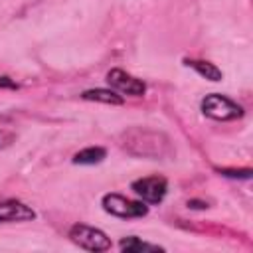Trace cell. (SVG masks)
<instances>
[{"mask_svg":"<svg viewBox=\"0 0 253 253\" xmlns=\"http://www.w3.org/2000/svg\"><path fill=\"white\" fill-rule=\"evenodd\" d=\"M200 107H202V113L213 121H235V119L243 117V107L219 93L206 95L202 99Z\"/></svg>","mask_w":253,"mask_h":253,"instance_id":"7a4b0ae2","label":"cell"},{"mask_svg":"<svg viewBox=\"0 0 253 253\" xmlns=\"http://www.w3.org/2000/svg\"><path fill=\"white\" fill-rule=\"evenodd\" d=\"M36 219V211L20 202V200H6L0 202V223H12V221H32Z\"/></svg>","mask_w":253,"mask_h":253,"instance_id":"52a82bcc","label":"cell"},{"mask_svg":"<svg viewBox=\"0 0 253 253\" xmlns=\"http://www.w3.org/2000/svg\"><path fill=\"white\" fill-rule=\"evenodd\" d=\"M81 97L85 101H97V103H105V105H123L125 99L113 91V89H103V87H97V89H87L81 93Z\"/></svg>","mask_w":253,"mask_h":253,"instance_id":"ba28073f","label":"cell"},{"mask_svg":"<svg viewBox=\"0 0 253 253\" xmlns=\"http://www.w3.org/2000/svg\"><path fill=\"white\" fill-rule=\"evenodd\" d=\"M188 206H190V208H208V204H204V202H196V200H190Z\"/></svg>","mask_w":253,"mask_h":253,"instance_id":"5bb4252c","label":"cell"},{"mask_svg":"<svg viewBox=\"0 0 253 253\" xmlns=\"http://www.w3.org/2000/svg\"><path fill=\"white\" fill-rule=\"evenodd\" d=\"M123 146L132 156L142 158H164L172 152L168 136L144 128H130L123 132Z\"/></svg>","mask_w":253,"mask_h":253,"instance_id":"6da1fadb","label":"cell"},{"mask_svg":"<svg viewBox=\"0 0 253 253\" xmlns=\"http://www.w3.org/2000/svg\"><path fill=\"white\" fill-rule=\"evenodd\" d=\"M69 239L79 245L85 251H93V253H101L111 249V239L107 237V233L103 229L85 225V223H75L69 229Z\"/></svg>","mask_w":253,"mask_h":253,"instance_id":"3957f363","label":"cell"},{"mask_svg":"<svg viewBox=\"0 0 253 253\" xmlns=\"http://www.w3.org/2000/svg\"><path fill=\"white\" fill-rule=\"evenodd\" d=\"M184 65L192 67L198 75H202V77L208 79V81H221V79H223L221 69L215 67V65L210 63V61H204V59H184Z\"/></svg>","mask_w":253,"mask_h":253,"instance_id":"9c48e42d","label":"cell"},{"mask_svg":"<svg viewBox=\"0 0 253 253\" xmlns=\"http://www.w3.org/2000/svg\"><path fill=\"white\" fill-rule=\"evenodd\" d=\"M103 210L115 217H123V219H132V217H144L148 213V208L144 206V202H134L128 200L121 194H105L103 200Z\"/></svg>","mask_w":253,"mask_h":253,"instance_id":"277c9868","label":"cell"},{"mask_svg":"<svg viewBox=\"0 0 253 253\" xmlns=\"http://www.w3.org/2000/svg\"><path fill=\"white\" fill-rule=\"evenodd\" d=\"M119 249L123 253H144V251H164V247L160 245H154V243H146V241H140L138 237L134 235H128V237H123L119 241Z\"/></svg>","mask_w":253,"mask_h":253,"instance_id":"8fae6325","label":"cell"},{"mask_svg":"<svg viewBox=\"0 0 253 253\" xmlns=\"http://www.w3.org/2000/svg\"><path fill=\"white\" fill-rule=\"evenodd\" d=\"M0 87H10V89H16V83H14L10 77H0Z\"/></svg>","mask_w":253,"mask_h":253,"instance_id":"4fadbf2b","label":"cell"},{"mask_svg":"<svg viewBox=\"0 0 253 253\" xmlns=\"http://www.w3.org/2000/svg\"><path fill=\"white\" fill-rule=\"evenodd\" d=\"M130 190L144 202V204H160L168 192V182L162 176H148L134 180L130 184Z\"/></svg>","mask_w":253,"mask_h":253,"instance_id":"5b68a950","label":"cell"},{"mask_svg":"<svg viewBox=\"0 0 253 253\" xmlns=\"http://www.w3.org/2000/svg\"><path fill=\"white\" fill-rule=\"evenodd\" d=\"M107 156V150L103 146H87L79 152H75L73 156V164H81V166H91V164H99L103 162Z\"/></svg>","mask_w":253,"mask_h":253,"instance_id":"30bf717a","label":"cell"},{"mask_svg":"<svg viewBox=\"0 0 253 253\" xmlns=\"http://www.w3.org/2000/svg\"><path fill=\"white\" fill-rule=\"evenodd\" d=\"M107 83L117 89L119 93H125V95H130V97H142L146 93V85L142 79H136L132 77L130 73L115 67L107 73Z\"/></svg>","mask_w":253,"mask_h":253,"instance_id":"8992f818","label":"cell"},{"mask_svg":"<svg viewBox=\"0 0 253 253\" xmlns=\"http://www.w3.org/2000/svg\"><path fill=\"white\" fill-rule=\"evenodd\" d=\"M221 176H227V178H243V180H247V178H251V168H243V170H231V168H215Z\"/></svg>","mask_w":253,"mask_h":253,"instance_id":"7c38bea8","label":"cell"}]
</instances>
